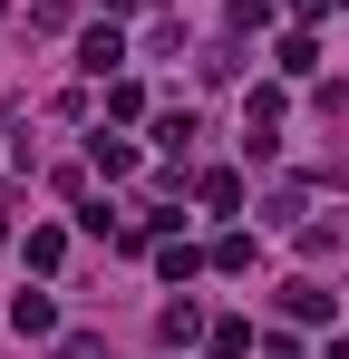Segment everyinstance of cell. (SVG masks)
I'll return each mask as SVG.
<instances>
[{
    "label": "cell",
    "instance_id": "cell-2",
    "mask_svg": "<svg viewBox=\"0 0 349 359\" xmlns=\"http://www.w3.org/2000/svg\"><path fill=\"white\" fill-rule=\"evenodd\" d=\"M262 359H291V340H272V350H262Z\"/></svg>",
    "mask_w": 349,
    "mask_h": 359
},
{
    "label": "cell",
    "instance_id": "cell-3",
    "mask_svg": "<svg viewBox=\"0 0 349 359\" xmlns=\"http://www.w3.org/2000/svg\"><path fill=\"white\" fill-rule=\"evenodd\" d=\"M0 233H10V204H0Z\"/></svg>",
    "mask_w": 349,
    "mask_h": 359
},
{
    "label": "cell",
    "instance_id": "cell-1",
    "mask_svg": "<svg viewBox=\"0 0 349 359\" xmlns=\"http://www.w3.org/2000/svg\"><path fill=\"white\" fill-rule=\"evenodd\" d=\"M282 311H291V320H330V292H320V282H291Z\"/></svg>",
    "mask_w": 349,
    "mask_h": 359
}]
</instances>
